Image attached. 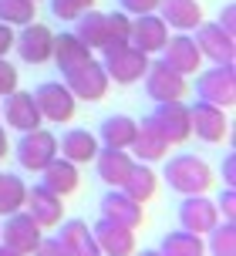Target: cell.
Listing matches in <instances>:
<instances>
[{
  "label": "cell",
  "mask_w": 236,
  "mask_h": 256,
  "mask_svg": "<svg viewBox=\"0 0 236 256\" xmlns=\"http://www.w3.org/2000/svg\"><path fill=\"white\" fill-rule=\"evenodd\" d=\"M166 182H169V189L182 192V196H206V189L212 186V168L206 166V158L182 152L176 158H169Z\"/></svg>",
  "instance_id": "6da1fadb"
},
{
  "label": "cell",
  "mask_w": 236,
  "mask_h": 256,
  "mask_svg": "<svg viewBox=\"0 0 236 256\" xmlns=\"http://www.w3.org/2000/svg\"><path fill=\"white\" fill-rule=\"evenodd\" d=\"M102 64H105L108 71V81H115V84H135V81H142L145 71H148V54H142L138 48H132V44H118V48H102Z\"/></svg>",
  "instance_id": "7a4b0ae2"
},
{
  "label": "cell",
  "mask_w": 236,
  "mask_h": 256,
  "mask_svg": "<svg viewBox=\"0 0 236 256\" xmlns=\"http://www.w3.org/2000/svg\"><path fill=\"white\" fill-rule=\"evenodd\" d=\"M199 102H210L216 108H233L236 102V64H212L210 71L196 78Z\"/></svg>",
  "instance_id": "3957f363"
},
{
  "label": "cell",
  "mask_w": 236,
  "mask_h": 256,
  "mask_svg": "<svg viewBox=\"0 0 236 256\" xmlns=\"http://www.w3.org/2000/svg\"><path fill=\"white\" fill-rule=\"evenodd\" d=\"M64 84L71 88V94L78 98V102H102L112 88V81H108V71L102 61H84L81 68L74 71H68L64 74Z\"/></svg>",
  "instance_id": "277c9868"
},
{
  "label": "cell",
  "mask_w": 236,
  "mask_h": 256,
  "mask_svg": "<svg viewBox=\"0 0 236 256\" xmlns=\"http://www.w3.org/2000/svg\"><path fill=\"white\" fill-rule=\"evenodd\" d=\"M0 243L10 246L20 256H30L40 243V226L34 222V216L27 209H17L7 216V222H0Z\"/></svg>",
  "instance_id": "5b68a950"
},
{
  "label": "cell",
  "mask_w": 236,
  "mask_h": 256,
  "mask_svg": "<svg viewBox=\"0 0 236 256\" xmlns=\"http://www.w3.org/2000/svg\"><path fill=\"white\" fill-rule=\"evenodd\" d=\"M51 158H58V135L44 132V128H34V132L20 135V142H17V162H20V168L40 172Z\"/></svg>",
  "instance_id": "8992f818"
},
{
  "label": "cell",
  "mask_w": 236,
  "mask_h": 256,
  "mask_svg": "<svg viewBox=\"0 0 236 256\" xmlns=\"http://www.w3.org/2000/svg\"><path fill=\"white\" fill-rule=\"evenodd\" d=\"M34 102L40 108V118H48V122H71L78 98L71 94V88L64 81H44L34 91Z\"/></svg>",
  "instance_id": "52a82bcc"
},
{
  "label": "cell",
  "mask_w": 236,
  "mask_h": 256,
  "mask_svg": "<svg viewBox=\"0 0 236 256\" xmlns=\"http://www.w3.org/2000/svg\"><path fill=\"white\" fill-rule=\"evenodd\" d=\"M0 118L7 122V128H14V132H34V128H40V108L38 102H34V94L30 91H10L4 102H0Z\"/></svg>",
  "instance_id": "ba28073f"
},
{
  "label": "cell",
  "mask_w": 236,
  "mask_h": 256,
  "mask_svg": "<svg viewBox=\"0 0 236 256\" xmlns=\"http://www.w3.org/2000/svg\"><path fill=\"white\" fill-rule=\"evenodd\" d=\"M14 48H17V54H20V61H27V64H48V61H51V51H54L51 27L38 24V20L24 24V27H20V34H14Z\"/></svg>",
  "instance_id": "9c48e42d"
},
{
  "label": "cell",
  "mask_w": 236,
  "mask_h": 256,
  "mask_svg": "<svg viewBox=\"0 0 236 256\" xmlns=\"http://www.w3.org/2000/svg\"><path fill=\"white\" fill-rule=\"evenodd\" d=\"M152 125L166 135V142L169 145H179V142H186L189 135H192V125H189V104H182V98L179 102H158L156 112H152Z\"/></svg>",
  "instance_id": "30bf717a"
},
{
  "label": "cell",
  "mask_w": 236,
  "mask_h": 256,
  "mask_svg": "<svg viewBox=\"0 0 236 256\" xmlns=\"http://www.w3.org/2000/svg\"><path fill=\"white\" fill-rule=\"evenodd\" d=\"M145 94L152 98V102H179L186 94V74H179V71H172V68H166L162 61H152L148 64V71H145Z\"/></svg>",
  "instance_id": "8fae6325"
},
{
  "label": "cell",
  "mask_w": 236,
  "mask_h": 256,
  "mask_svg": "<svg viewBox=\"0 0 236 256\" xmlns=\"http://www.w3.org/2000/svg\"><path fill=\"white\" fill-rule=\"evenodd\" d=\"M196 48H199V54L202 58H210V61H216V64H233L236 61V38L233 34H226L220 24H202L196 27Z\"/></svg>",
  "instance_id": "7c38bea8"
},
{
  "label": "cell",
  "mask_w": 236,
  "mask_h": 256,
  "mask_svg": "<svg viewBox=\"0 0 236 256\" xmlns=\"http://www.w3.org/2000/svg\"><path fill=\"white\" fill-rule=\"evenodd\" d=\"M169 40V24L158 17V14H138L132 17V38L128 44L138 48L142 54H158Z\"/></svg>",
  "instance_id": "4fadbf2b"
},
{
  "label": "cell",
  "mask_w": 236,
  "mask_h": 256,
  "mask_svg": "<svg viewBox=\"0 0 236 256\" xmlns=\"http://www.w3.org/2000/svg\"><path fill=\"white\" fill-rule=\"evenodd\" d=\"M189 125H192V135L196 138L216 145V142H223L230 122H226L223 108H216L210 102H196V104H189Z\"/></svg>",
  "instance_id": "5bb4252c"
},
{
  "label": "cell",
  "mask_w": 236,
  "mask_h": 256,
  "mask_svg": "<svg viewBox=\"0 0 236 256\" xmlns=\"http://www.w3.org/2000/svg\"><path fill=\"white\" fill-rule=\"evenodd\" d=\"M94 243L102 250V256H132L135 253V230L122 226V222H112V219H98L94 222Z\"/></svg>",
  "instance_id": "9a60e30c"
},
{
  "label": "cell",
  "mask_w": 236,
  "mask_h": 256,
  "mask_svg": "<svg viewBox=\"0 0 236 256\" xmlns=\"http://www.w3.org/2000/svg\"><path fill=\"white\" fill-rule=\"evenodd\" d=\"M179 222H182V230L206 236V232L220 222V209H216V202L206 199V196H186L182 206H179Z\"/></svg>",
  "instance_id": "2e32d148"
},
{
  "label": "cell",
  "mask_w": 236,
  "mask_h": 256,
  "mask_svg": "<svg viewBox=\"0 0 236 256\" xmlns=\"http://www.w3.org/2000/svg\"><path fill=\"white\" fill-rule=\"evenodd\" d=\"M162 64L172 68V71H179V74H196L199 64H202V54H199L196 40L189 38V34H176V38L166 40V48H162Z\"/></svg>",
  "instance_id": "e0dca14e"
},
{
  "label": "cell",
  "mask_w": 236,
  "mask_h": 256,
  "mask_svg": "<svg viewBox=\"0 0 236 256\" xmlns=\"http://www.w3.org/2000/svg\"><path fill=\"white\" fill-rule=\"evenodd\" d=\"M24 209L34 216L40 230H48V226H58L61 216H64V202H61V196L51 192L48 186H34V189H27V199H24Z\"/></svg>",
  "instance_id": "ac0fdd59"
},
{
  "label": "cell",
  "mask_w": 236,
  "mask_h": 256,
  "mask_svg": "<svg viewBox=\"0 0 236 256\" xmlns=\"http://www.w3.org/2000/svg\"><path fill=\"white\" fill-rule=\"evenodd\" d=\"M94 166H98V179L105 186L122 189V182L128 176V168L135 166V158H132L128 148H108V145H102L98 155H94Z\"/></svg>",
  "instance_id": "d6986e66"
},
{
  "label": "cell",
  "mask_w": 236,
  "mask_h": 256,
  "mask_svg": "<svg viewBox=\"0 0 236 256\" xmlns=\"http://www.w3.org/2000/svg\"><path fill=\"white\" fill-rule=\"evenodd\" d=\"M132 152H135L132 158H135V162H145V166L166 158L169 142H166V135H162L156 125H152V118H142V122H138V135L132 142Z\"/></svg>",
  "instance_id": "ffe728a7"
},
{
  "label": "cell",
  "mask_w": 236,
  "mask_h": 256,
  "mask_svg": "<svg viewBox=\"0 0 236 256\" xmlns=\"http://www.w3.org/2000/svg\"><path fill=\"white\" fill-rule=\"evenodd\" d=\"M102 216L135 230V226H142V202H135L128 192H122V189H108L102 196Z\"/></svg>",
  "instance_id": "44dd1931"
},
{
  "label": "cell",
  "mask_w": 236,
  "mask_h": 256,
  "mask_svg": "<svg viewBox=\"0 0 236 256\" xmlns=\"http://www.w3.org/2000/svg\"><path fill=\"white\" fill-rule=\"evenodd\" d=\"M98 148H102V142L94 138L88 128H68L64 135L58 138V152H61V158L74 162V166H81V162H94Z\"/></svg>",
  "instance_id": "7402d4cb"
},
{
  "label": "cell",
  "mask_w": 236,
  "mask_h": 256,
  "mask_svg": "<svg viewBox=\"0 0 236 256\" xmlns=\"http://www.w3.org/2000/svg\"><path fill=\"white\" fill-rule=\"evenodd\" d=\"M51 61L61 68V74L81 68L84 61H92V48L71 30V34H54V51H51Z\"/></svg>",
  "instance_id": "603a6c76"
},
{
  "label": "cell",
  "mask_w": 236,
  "mask_h": 256,
  "mask_svg": "<svg viewBox=\"0 0 236 256\" xmlns=\"http://www.w3.org/2000/svg\"><path fill=\"white\" fill-rule=\"evenodd\" d=\"M61 232H58V240L61 246L68 250V256H102L98 243H94V232L88 222H81V219H71V222H58Z\"/></svg>",
  "instance_id": "cb8c5ba5"
},
{
  "label": "cell",
  "mask_w": 236,
  "mask_h": 256,
  "mask_svg": "<svg viewBox=\"0 0 236 256\" xmlns=\"http://www.w3.org/2000/svg\"><path fill=\"white\" fill-rule=\"evenodd\" d=\"M78 182H81V176H78V166L74 162H68V158H51L48 166L40 168V186H48L51 192H58V196H71V192L78 189Z\"/></svg>",
  "instance_id": "d4e9b609"
},
{
  "label": "cell",
  "mask_w": 236,
  "mask_h": 256,
  "mask_svg": "<svg viewBox=\"0 0 236 256\" xmlns=\"http://www.w3.org/2000/svg\"><path fill=\"white\" fill-rule=\"evenodd\" d=\"M158 17L176 30H196L202 24V7L199 0H158Z\"/></svg>",
  "instance_id": "484cf974"
},
{
  "label": "cell",
  "mask_w": 236,
  "mask_h": 256,
  "mask_svg": "<svg viewBox=\"0 0 236 256\" xmlns=\"http://www.w3.org/2000/svg\"><path fill=\"white\" fill-rule=\"evenodd\" d=\"M135 135H138V122L128 115H112L98 128V142L108 145V148H132Z\"/></svg>",
  "instance_id": "4316f807"
},
{
  "label": "cell",
  "mask_w": 236,
  "mask_h": 256,
  "mask_svg": "<svg viewBox=\"0 0 236 256\" xmlns=\"http://www.w3.org/2000/svg\"><path fill=\"white\" fill-rule=\"evenodd\" d=\"M74 34H78L92 51H102V48L108 44V17L102 10H94V7L84 10L78 20H74Z\"/></svg>",
  "instance_id": "83f0119b"
},
{
  "label": "cell",
  "mask_w": 236,
  "mask_h": 256,
  "mask_svg": "<svg viewBox=\"0 0 236 256\" xmlns=\"http://www.w3.org/2000/svg\"><path fill=\"white\" fill-rule=\"evenodd\" d=\"M156 189H158V179L145 162H135V166L128 168L125 182H122V192H128L135 202H148V199L156 196Z\"/></svg>",
  "instance_id": "f1b7e54d"
},
{
  "label": "cell",
  "mask_w": 236,
  "mask_h": 256,
  "mask_svg": "<svg viewBox=\"0 0 236 256\" xmlns=\"http://www.w3.org/2000/svg\"><path fill=\"white\" fill-rule=\"evenodd\" d=\"M162 256H206V240H202L199 232H189V230L166 232Z\"/></svg>",
  "instance_id": "f546056e"
},
{
  "label": "cell",
  "mask_w": 236,
  "mask_h": 256,
  "mask_svg": "<svg viewBox=\"0 0 236 256\" xmlns=\"http://www.w3.org/2000/svg\"><path fill=\"white\" fill-rule=\"evenodd\" d=\"M24 199H27L24 179L14 172H0V216H10L17 209H24Z\"/></svg>",
  "instance_id": "4dcf8cb0"
},
{
  "label": "cell",
  "mask_w": 236,
  "mask_h": 256,
  "mask_svg": "<svg viewBox=\"0 0 236 256\" xmlns=\"http://www.w3.org/2000/svg\"><path fill=\"white\" fill-rule=\"evenodd\" d=\"M206 236H210V240H206V253H212V256H236V226L230 222V219L216 222Z\"/></svg>",
  "instance_id": "1f68e13d"
},
{
  "label": "cell",
  "mask_w": 236,
  "mask_h": 256,
  "mask_svg": "<svg viewBox=\"0 0 236 256\" xmlns=\"http://www.w3.org/2000/svg\"><path fill=\"white\" fill-rule=\"evenodd\" d=\"M34 14H38L34 0H0V24H7V27L30 24Z\"/></svg>",
  "instance_id": "d6a6232c"
},
{
  "label": "cell",
  "mask_w": 236,
  "mask_h": 256,
  "mask_svg": "<svg viewBox=\"0 0 236 256\" xmlns=\"http://www.w3.org/2000/svg\"><path fill=\"white\" fill-rule=\"evenodd\" d=\"M108 17V44L105 48H118V44H128L132 38V14L125 10H112Z\"/></svg>",
  "instance_id": "836d02e7"
},
{
  "label": "cell",
  "mask_w": 236,
  "mask_h": 256,
  "mask_svg": "<svg viewBox=\"0 0 236 256\" xmlns=\"http://www.w3.org/2000/svg\"><path fill=\"white\" fill-rule=\"evenodd\" d=\"M94 0H51V10L58 20H78L84 10H92Z\"/></svg>",
  "instance_id": "e575fe53"
},
{
  "label": "cell",
  "mask_w": 236,
  "mask_h": 256,
  "mask_svg": "<svg viewBox=\"0 0 236 256\" xmlns=\"http://www.w3.org/2000/svg\"><path fill=\"white\" fill-rule=\"evenodd\" d=\"M17 68H14L7 58H0V98H7L10 91H17Z\"/></svg>",
  "instance_id": "d590c367"
},
{
  "label": "cell",
  "mask_w": 236,
  "mask_h": 256,
  "mask_svg": "<svg viewBox=\"0 0 236 256\" xmlns=\"http://www.w3.org/2000/svg\"><path fill=\"white\" fill-rule=\"evenodd\" d=\"M30 256H68V250L61 246V240H58V236H40L38 250H34Z\"/></svg>",
  "instance_id": "8d00e7d4"
},
{
  "label": "cell",
  "mask_w": 236,
  "mask_h": 256,
  "mask_svg": "<svg viewBox=\"0 0 236 256\" xmlns=\"http://www.w3.org/2000/svg\"><path fill=\"white\" fill-rule=\"evenodd\" d=\"M122 4V10L132 14V17H138V14H156L158 10V0H118Z\"/></svg>",
  "instance_id": "74e56055"
},
{
  "label": "cell",
  "mask_w": 236,
  "mask_h": 256,
  "mask_svg": "<svg viewBox=\"0 0 236 256\" xmlns=\"http://www.w3.org/2000/svg\"><path fill=\"white\" fill-rule=\"evenodd\" d=\"M216 209L223 212V219L236 222V192L233 189H223V192H220V199H216Z\"/></svg>",
  "instance_id": "f35d334b"
},
{
  "label": "cell",
  "mask_w": 236,
  "mask_h": 256,
  "mask_svg": "<svg viewBox=\"0 0 236 256\" xmlns=\"http://www.w3.org/2000/svg\"><path fill=\"white\" fill-rule=\"evenodd\" d=\"M216 24L223 27L226 34H233V38H236V7H233V4H226L223 10H220V20H216Z\"/></svg>",
  "instance_id": "ab89813d"
},
{
  "label": "cell",
  "mask_w": 236,
  "mask_h": 256,
  "mask_svg": "<svg viewBox=\"0 0 236 256\" xmlns=\"http://www.w3.org/2000/svg\"><path fill=\"white\" fill-rule=\"evenodd\" d=\"M220 172H223V182H226V189H233L236 186V155L230 152L223 158V168H220Z\"/></svg>",
  "instance_id": "60d3db41"
},
{
  "label": "cell",
  "mask_w": 236,
  "mask_h": 256,
  "mask_svg": "<svg viewBox=\"0 0 236 256\" xmlns=\"http://www.w3.org/2000/svg\"><path fill=\"white\" fill-rule=\"evenodd\" d=\"M10 48H14V27L0 24V58H7V54H10Z\"/></svg>",
  "instance_id": "b9f144b4"
},
{
  "label": "cell",
  "mask_w": 236,
  "mask_h": 256,
  "mask_svg": "<svg viewBox=\"0 0 236 256\" xmlns=\"http://www.w3.org/2000/svg\"><path fill=\"white\" fill-rule=\"evenodd\" d=\"M4 155H7V132L0 128V158H4Z\"/></svg>",
  "instance_id": "7bdbcfd3"
},
{
  "label": "cell",
  "mask_w": 236,
  "mask_h": 256,
  "mask_svg": "<svg viewBox=\"0 0 236 256\" xmlns=\"http://www.w3.org/2000/svg\"><path fill=\"white\" fill-rule=\"evenodd\" d=\"M132 256H162V250H142V253H132Z\"/></svg>",
  "instance_id": "ee69618b"
},
{
  "label": "cell",
  "mask_w": 236,
  "mask_h": 256,
  "mask_svg": "<svg viewBox=\"0 0 236 256\" xmlns=\"http://www.w3.org/2000/svg\"><path fill=\"white\" fill-rule=\"evenodd\" d=\"M0 256H20V253H14L10 246H4V243H0Z\"/></svg>",
  "instance_id": "f6af8a7d"
},
{
  "label": "cell",
  "mask_w": 236,
  "mask_h": 256,
  "mask_svg": "<svg viewBox=\"0 0 236 256\" xmlns=\"http://www.w3.org/2000/svg\"><path fill=\"white\" fill-rule=\"evenodd\" d=\"M34 4H38V0H34Z\"/></svg>",
  "instance_id": "bcb514c9"
}]
</instances>
